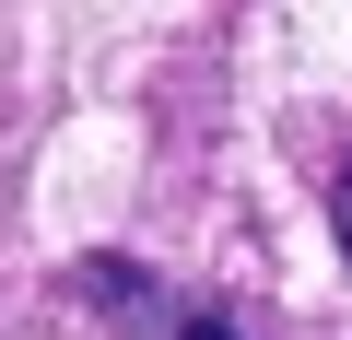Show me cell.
<instances>
[{
  "instance_id": "1",
  "label": "cell",
  "mask_w": 352,
  "mask_h": 340,
  "mask_svg": "<svg viewBox=\"0 0 352 340\" xmlns=\"http://www.w3.org/2000/svg\"><path fill=\"white\" fill-rule=\"evenodd\" d=\"M164 340H247V328H235L223 305H176V317H164Z\"/></svg>"
},
{
  "instance_id": "2",
  "label": "cell",
  "mask_w": 352,
  "mask_h": 340,
  "mask_svg": "<svg viewBox=\"0 0 352 340\" xmlns=\"http://www.w3.org/2000/svg\"><path fill=\"white\" fill-rule=\"evenodd\" d=\"M329 223H340V258H352V164H340V188H329Z\"/></svg>"
}]
</instances>
